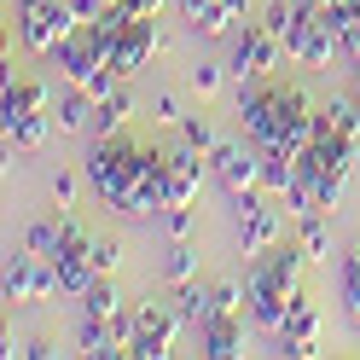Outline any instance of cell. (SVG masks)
<instances>
[{"label": "cell", "instance_id": "6da1fadb", "mask_svg": "<svg viewBox=\"0 0 360 360\" xmlns=\"http://www.w3.org/2000/svg\"><path fill=\"white\" fill-rule=\"evenodd\" d=\"M87 186L94 198L110 210V215H163L169 210V151H151V146H134V140H117V134H105V140L87 151Z\"/></svg>", "mask_w": 360, "mask_h": 360}, {"label": "cell", "instance_id": "7a4b0ae2", "mask_svg": "<svg viewBox=\"0 0 360 360\" xmlns=\"http://www.w3.org/2000/svg\"><path fill=\"white\" fill-rule=\"evenodd\" d=\"M308 94L302 87H285V82H262L244 94V82H238V122H244V140H256L262 151L267 146H285V134L297 128L308 117Z\"/></svg>", "mask_w": 360, "mask_h": 360}, {"label": "cell", "instance_id": "3957f363", "mask_svg": "<svg viewBox=\"0 0 360 360\" xmlns=\"http://www.w3.org/2000/svg\"><path fill=\"white\" fill-rule=\"evenodd\" d=\"M76 30H82V18L70 12V0H18V35H24L30 53H53Z\"/></svg>", "mask_w": 360, "mask_h": 360}, {"label": "cell", "instance_id": "277c9868", "mask_svg": "<svg viewBox=\"0 0 360 360\" xmlns=\"http://www.w3.org/2000/svg\"><path fill=\"white\" fill-rule=\"evenodd\" d=\"M279 58H285V41L267 30V24H244L233 35V53H227V70L238 82H267L279 70Z\"/></svg>", "mask_w": 360, "mask_h": 360}, {"label": "cell", "instance_id": "5b68a950", "mask_svg": "<svg viewBox=\"0 0 360 360\" xmlns=\"http://www.w3.org/2000/svg\"><path fill=\"white\" fill-rule=\"evenodd\" d=\"M134 320H140V343H134V354H140V360H163V354L174 349L180 326H186L174 302H157V297H146L140 308H134Z\"/></svg>", "mask_w": 360, "mask_h": 360}, {"label": "cell", "instance_id": "8992f818", "mask_svg": "<svg viewBox=\"0 0 360 360\" xmlns=\"http://www.w3.org/2000/svg\"><path fill=\"white\" fill-rule=\"evenodd\" d=\"M0 290H6V302H47V297H58V267L24 250V256L6 262V279H0Z\"/></svg>", "mask_w": 360, "mask_h": 360}, {"label": "cell", "instance_id": "52a82bcc", "mask_svg": "<svg viewBox=\"0 0 360 360\" xmlns=\"http://www.w3.org/2000/svg\"><path fill=\"white\" fill-rule=\"evenodd\" d=\"M210 169H215V180L227 192H250V186H262V146L250 140H221L215 151H210Z\"/></svg>", "mask_w": 360, "mask_h": 360}, {"label": "cell", "instance_id": "ba28073f", "mask_svg": "<svg viewBox=\"0 0 360 360\" xmlns=\"http://www.w3.org/2000/svg\"><path fill=\"white\" fill-rule=\"evenodd\" d=\"M157 47H163V35H157V18H134V24H128L117 41H110V70L134 82V76H140L146 64L157 58Z\"/></svg>", "mask_w": 360, "mask_h": 360}, {"label": "cell", "instance_id": "9c48e42d", "mask_svg": "<svg viewBox=\"0 0 360 360\" xmlns=\"http://www.w3.org/2000/svg\"><path fill=\"white\" fill-rule=\"evenodd\" d=\"M302 244H274L267 256H256V267L244 279L250 285H267V290H302Z\"/></svg>", "mask_w": 360, "mask_h": 360}, {"label": "cell", "instance_id": "30bf717a", "mask_svg": "<svg viewBox=\"0 0 360 360\" xmlns=\"http://www.w3.org/2000/svg\"><path fill=\"white\" fill-rule=\"evenodd\" d=\"M35 110H53V94L47 82H30V76H6V94H0V134H12L24 117Z\"/></svg>", "mask_w": 360, "mask_h": 360}, {"label": "cell", "instance_id": "8fae6325", "mask_svg": "<svg viewBox=\"0 0 360 360\" xmlns=\"http://www.w3.org/2000/svg\"><path fill=\"white\" fill-rule=\"evenodd\" d=\"M320 331H326L320 308L308 302V290H297V302H290L285 326H279V337H285V354H320Z\"/></svg>", "mask_w": 360, "mask_h": 360}, {"label": "cell", "instance_id": "7c38bea8", "mask_svg": "<svg viewBox=\"0 0 360 360\" xmlns=\"http://www.w3.org/2000/svg\"><path fill=\"white\" fill-rule=\"evenodd\" d=\"M198 180H204V151L180 140L169 151V204H192L198 198Z\"/></svg>", "mask_w": 360, "mask_h": 360}, {"label": "cell", "instance_id": "4fadbf2b", "mask_svg": "<svg viewBox=\"0 0 360 360\" xmlns=\"http://www.w3.org/2000/svg\"><path fill=\"white\" fill-rule=\"evenodd\" d=\"M285 238V215L279 210H256V215H244L238 221V256H267V250H274V244Z\"/></svg>", "mask_w": 360, "mask_h": 360}, {"label": "cell", "instance_id": "5bb4252c", "mask_svg": "<svg viewBox=\"0 0 360 360\" xmlns=\"http://www.w3.org/2000/svg\"><path fill=\"white\" fill-rule=\"evenodd\" d=\"M244 349H250L244 314H238V320H210V326H204V354H210V360H233V354H244Z\"/></svg>", "mask_w": 360, "mask_h": 360}, {"label": "cell", "instance_id": "9a60e30c", "mask_svg": "<svg viewBox=\"0 0 360 360\" xmlns=\"http://www.w3.org/2000/svg\"><path fill=\"white\" fill-rule=\"evenodd\" d=\"M134 110H140V99H134V87H128V76H122V82L99 99V134H122V128L134 122Z\"/></svg>", "mask_w": 360, "mask_h": 360}, {"label": "cell", "instance_id": "2e32d148", "mask_svg": "<svg viewBox=\"0 0 360 360\" xmlns=\"http://www.w3.org/2000/svg\"><path fill=\"white\" fill-rule=\"evenodd\" d=\"M290 180H297V157L279 151V146H267V151H262V192H267V198H285Z\"/></svg>", "mask_w": 360, "mask_h": 360}, {"label": "cell", "instance_id": "e0dca14e", "mask_svg": "<svg viewBox=\"0 0 360 360\" xmlns=\"http://www.w3.org/2000/svg\"><path fill=\"white\" fill-rule=\"evenodd\" d=\"M76 343H82V354H94V360L122 354V349H117V331H110V320H94V314H82V326H76Z\"/></svg>", "mask_w": 360, "mask_h": 360}, {"label": "cell", "instance_id": "ac0fdd59", "mask_svg": "<svg viewBox=\"0 0 360 360\" xmlns=\"http://www.w3.org/2000/svg\"><path fill=\"white\" fill-rule=\"evenodd\" d=\"M174 308H180V320H186V326H210V320H215V308H210V285H198V279L174 285Z\"/></svg>", "mask_w": 360, "mask_h": 360}, {"label": "cell", "instance_id": "d6986e66", "mask_svg": "<svg viewBox=\"0 0 360 360\" xmlns=\"http://www.w3.org/2000/svg\"><path fill=\"white\" fill-rule=\"evenodd\" d=\"M24 250L41 256V262H58V250H64V210H58V221H35V227L24 233Z\"/></svg>", "mask_w": 360, "mask_h": 360}, {"label": "cell", "instance_id": "ffe728a7", "mask_svg": "<svg viewBox=\"0 0 360 360\" xmlns=\"http://www.w3.org/2000/svg\"><path fill=\"white\" fill-rule=\"evenodd\" d=\"M53 128H58V122H53V110H35V117H24V122L6 134V146H12V151H41Z\"/></svg>", "mask_w": 360, "mask_h": 360}, {"label": "cell", "instance_id": "44dd1931", "mask_svg": "<svg viewBox=\"0 0 360 360\" xmlns=\"http://www.w3.org/2000/svg\"><path fill=\"white\" fill-rule=\"evenodd\" d=\"M163 279H169V285L198 279V250H192L186 238H169V250H163Z\"/></svg>", "mask_w": 360, "mask_h": 360}, {"label": "cell", "instance_id": "7402d4cb", "mask_svg": "<svg viewBox=\"0 0 360 360\" xmlns=\"http://www.w3.org/2000/svg\"><path fill=\"white\" fill-rule=\"evenodd\" d=\"M210 308H215V320H238V314L250 308V290L238 279H221V285H210Z\"/></svg>", "mask_w": 360, "mask_h": 360}, {"label": "cell", "instance_id": "603a6c76", "mask_svg": "<svg viewBox=\"0 0 360 360\" xmlns=\"http://www.w3.org/2000/svg\"><path fill=\"white\" fill-rule=\"evenodd\" d=\"M82 314H94V320H117L122 314V297H117V285H110V274L94 279V290L82 297Z\"/></svg>", "mask_w": 360, "mask_h": 360}, {"label": "cell", "instance_id": "cb8c5ba5", "mask_svg": "<svg viewBox=\"0 0 360 360\" xmlns=\"http://www.w3.org/2000/svg\"><path fill=\"white\" fill-rule=\"evenodd\" d=\"M297 244H302V256H308V262H326V256H331L326 215H302V221H297Z\"/></svg>", "mask_w": 360, "mask_h": 360}, {"label": "cell", "instance_id": "d4e9b609", "mask_svg": "<svg viewBox=\"0 0 360 360\" xmlns=\"http://www.w3.org/2000/svg\"><path fill=\"white\" fill-rule=\"evenodd\" d=\"M337 297H343V314H349V320H360V250L343 256V267H337Z\"/></svg>", "mask_w": 360, "mask_h": 360}, {"label": "cell", "instance_id": "484cf974", "mask_svg": "<svg viewBox=\"0 0 360 360\" xmlns=\"http://www.w3.org/2000/svg\"><path fill=\"white\" fill-rule=\"evenodd\" d=\"M180 140H186V146H198L204 157H210V151L221 146V140H215V122L204 117V110H192V117H180Z\"/></svg>", "mask_w": 360, "mask_h": 360}, {"label": "cell", "instance_id": "4316f807", "mask_svg": "<svg viewBox=\"0 0 360 360\" xmlns=\"http://www.w3.org/2000/svg\"><path fill=\"white\" fill-rule=\"evenodd\" d=\"M262 24L274 30L279 41H290V30H297V6H290V0H274V6L262 12Z\"/></svg>", "mask_w": 360, "mask_h": 360}, {"label": "cell", "instance_id": "83f0119b", "mask_svg": "<svg viewBox=\"0 0 360 360\" xmlns=\"http://www.w3.org/2000/svg\"><path fill=\"white\" fill-rule=\"evenodd\" d=\"M221 76H227V64H198V70H192V94L198 99H215L221 94Z\"/></svg>", "mask_w": 360, "mask_h": 360}, {"label": "cell", "instance_id": "f1b7e54d", "mask_svg": "<svg viewBox=\"0 0 360 360\" xmlns=\"http://www.w3.org/2000/svg\"><path fill=\"white\" fill-rule=\"evenodd\" d=\"M163 238H192V204H169L163 210Z\"/></svg>", "mask_w": 360, "mask_h": 360}, {"label": "cell", "instance_id": "f546056e", "mask_svg": "<svg viewBox=\"0 0 360 360\" xmlns=\"http://www.w3.org/2000/svg\"><path fill=\"white\" fill-rule=\"evenodd\" d=\"M94 267L99 274H117L122 267V238H94Z\"/></svg>", "mask_w": 360, "mask_h": 360}, {"label": "cell", "instance_id": "4dcf8cb0", "mask_svg": "<svg viewBox=\"0 0 360 360\" xmlns=\"http://www.w3.org/2000/svg\"><path fill=\"white\" fill-rule=\"evenodd\" d=\"M180 117H186V110H180V99H174V94H151V122L180 128Z\"/></svg>", "mask_w": 360, "mask_h": 360}, {"label": "cell", "instance_id": "1f68e13d", "mask_svg": "<svg viewBox=\"0 0 360 360\" xmlns=\"http://www.w3.org/2000/svg\"><path fill=\"white\" fill-rule=\"evenodd\" d=\"M174 6H180V18H186V24L198 30V24H204V18L210 12H227V6H221V0H174Z\"/></svg>", "mask_w": 360, "mask_h": 360}, {"label": "cell", "instance_id": "d6a6232c", "mask_svg": "<svg viewBox=\"0 0 360 360\" xmlns=\"http://www.w3.org/2000/svg\"><path fill=\"white\" fill-rule=\"evenodd\" d=\"M53 204H58V210H70V204H76V174H64V169L53 174Z\"/></svg>", "mask_w": 360, "mask_h": 360}, {"label": "cell", "instance_id": "836d02e7", "mask_svg": "<svg viewBox=\"0 0 360 360\" xmlns=\"http://www.w3.org/2000/svg\"><path fill=\"white\" fill-rule=\"evenodd\" d=\"M343 58H349V64H360V24H349V30H343Z\"/></svg>", "mask_w": 360, "mask_h": 360}, {"label": "cell", "instance_id": "e575fe53", "mask_svg": "<svg viewBox=\"0 0 360 360\" xmlns=\"http://www.w3.org/2000/svg\"><path fill=\"white\" fill-rule=\"evenodd\" d=\"M163 6H169V0H128V12H134V18H157Z\"/></svg>", "mask_w": 360, "mask_h": 360}, {"label": "cell", "instance_id": "d590c367", "mask_svg": "<svg viewBox=\"0 0 360 360\" xmlns=\"http://www.w3.org/2000/svg\"><path fill=\"white\" fill-rule=\"evenodd\" d=\"M24 354H30V360H53V354H58V349H53V343H47V337H35V343H24Z\"/></svg>", "mask_w": 360, "mask_h": 360}, {"label": "cell", "instance_id": "8d00e7d4", "mask_svg": "<svg viewBox=\"0 0 360 360\" xmlns=\"http://www.w3.org/2000/svg\"><path fill=\"white\" fill-rule=\"evenodd\" d=\"M221 6H227L233 24H250V0H221Z\"/></svg>", "mask_w": 360, "mask_h": 360}, {"label": "cell", "instance_id": "74e56055", "mask_svg": "<svg viewBox=\"0 0 360 360\" xmlns=\"http://www.w3.org/2000/svg\"><path fill=\"white\" fill-rule=\"evenodd\" d=\"M354 99H360V64H354Z\"/></svg>", "mask_w": 360, "mask_h": 360}, {"label": "cell", "instance_id": "f35d334b", "mask_svg": "<svg viewBox=\"0 0 360 360\" xmlns=\"http://www.w3.org/2000/svg\"><path fill=\"white\" fill-rule=\"evenodd\" d=\"M308 6H331V0H308Z\"/></svg>", "mask_w": 360, "mask_h": 360}]
</instances>
